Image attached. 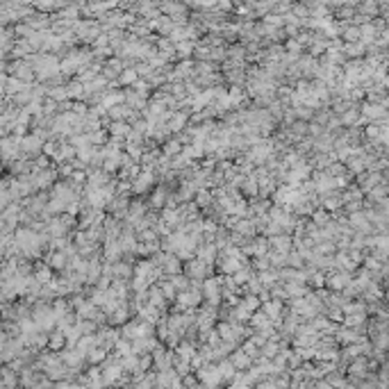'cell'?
<instances>
[{"label": "cell", "instance_id": "cell-41", "mask_svg": "<svg viewBox=\"0 0 389 389\" xmlns=\"http://www.w3.org/2000/svg\"><path fill=\"white\" fill-rule=\"evenodd\" d=\"M196 202H198L201 207H210V205H212V196H210V191H207V189H198Z\"/></svg>", "mask_w": 389, "mask_h": 389}, {"label": "cell", "instance_id": "cell-39", "mask_svg": "<svg viewBox=\"0 0 389 389\" xmlns=\"http://www.w3.org/2000/svg\"><path fill=\"white\" fill-rule=\"evenodd\" d=\"M105 353H107L105 346H96L93 351H89V362H91V364H96V362H103V359H105Z\"/></svg>", "mask_w": 389, "mask_h": 389}, {"label": "cell", "instance_id": "cell-23", "mask_svg": "<svg viewBox=\"0 0 389 389\" xmlns=\"http://www.w3.org/2000/svg\"><path fill=\"white\" fill-rule=\"evenodd\" d=\"M146 217V207H143L141 202H135V205H130V214H127V223H139L141 218Z\"/></svg>", "mask_w": 389, "mask_h": 389}, {"label": "cell", "instance_id": "cell-7", "mask_svg": "<svg viewBox=\"0 0 389 389\" xmlns=\"http://www.w3.org/2000/svg\"><path fill=\"white\" fill-rule=\"evenodd\" d=\"M202 294H205V298L210 300L212 305H217L218 298H221V280H218V278L205 280V282H202Z\"/></svg>", "mask_w": 389, "mask_h": 389}, {"label": "cell", "instance_id": "cell-25", "mask_svg": "<svg viewBox=\"0 0 389 389\" xmlns=\"http://www.w3.org/2000/svg\"><path fill=\"white\" fill-rule=\"evenodd\" d=\"M276 339H278V337H273V342H269V344L262 346V353H264V358H266V359H273L280 351H284V344H278Z\"/></svg>", "mask_w": 389, "mask_h": 389}, {"label": "cell", "instance_id": "cell-36", "mask_svg": "<svg viewBox=\"0 0 389 389\" xmlns=\"http://www.w3.org/2000/svg\"><path fill=\"white\" fill-rule=\"evenodd\" d=\"M232 278H234V282H237V284H244V282H248V280L253 278V273H250V269H248V266H241L237 273H232Z\"/></svg>", "mask_w": 389, "mask_h": 389}, {"label": "cell", "instance_id": "cell-19", "mask_svg": "<svg viewBox=\"0 0 389 389\" xmlns=\"http://www.w3.org/2000/svg\"><path fill=\"white\" fill-rule=\"evenodd\" d=\"M264 312L273 319V321H278L280 319V314H282V303H280V298L276 300H264Z\"/></svg>", "mask_w": 389, "mask_h": 389}, {"label": "cell", "instance_id": "cell-14", "mask_svg": "<svg viewBox=\"0 0 389 389\" xmlns=\"http://www.w3.org/2000/svg\"><path fill=\"white\" fill-rule=\"evenodd\" d=\"M173 359H175V355L169 351H162V348H155V367L159 369V371H166V369H171Z\"/></svg>", "mask_w": 389, "mask_h": 389}, {"label": "cell", "instance_id": "cell-5", "mask_svg": "<svg viewBox=\"0 0 389 389\" xmlns=\"http://www.w3.org/2000/svg\"><path fill=\"white\" fill-rule=\"evenodd\" d=\"M273 198H276V202L280 205V207H294V205L298 202L300 194L292 187H282V189H278Z\"/></svg>", "mask_w": 389, "mask_h": 389}, {"label": "cell", "instance_id": "cell-18", "mask_svg": "<svg viewBox=\"0 0 389 389\" xmlns=\"http://www.w3.org/2000/svg\"><path fill=\"white\" fill-rule=\"evenodd\" d=\"M230 359H232V364L237 367V371H241V369H248L250 367V355H248L246 351H237V353H232L230 355Z\"/></svg>", "mask_w": 389, "mask_h": 389}, {"label": "cell", "instance_id": "cell-27", "mask_svg": "<svg viewBox=\"0 0 389 389\" xmlns=\"http://www.w3.org/2000/svg\"><path fill=\"white\" fill-rule=\"evenodd\" d=\"M114 266V278H121V280H127L130 273H132V266L127 262H112Z\"/></svg>", "mask_w": 389, "mask_h": 389}, {"label": "cell", "instance_id": "cell-16", "mask_svg": "<svg viewBox=\"0 0 389 389\" xmlns=\"http://www.w3.org/2000/svg\"><path fill=\"white\" fill-rule=\"evenodd\" d=\"M269 246H271V244H269L266 239H255V241H250V244H248V246L244 248V250H246L248 255H255V257H262V255L269 253Z\"/></svg>", "mask_w": 389, "mask_h": 389}, {"label": "cell", "instance_id": "cell-6", "mask_svg": "<svg viewBox=\"0 0 389 389\" xmlns=\"http://www.w3.org/2000/svg\"><path fill=\"white\" fill-rule=\"evenodd\" d=\"M153 182H155V173H153V169H143V171L132 180V189H135L137 194H143V191H148V189L153 187Z\"/></svg>", "mask_w": 389, "mask_h": 389}, {"label": "cell", "instance_id": "cell-21", "mask_svg": "<svg viewBox=\"0 0 389 389\" xmlns=\"http://www.w3.org/2000/svg\"><path fill=\"white\" fill-rule=\"evenodd\" d=\"M116 342H119L116 330H103V332L98 335V344L105 346V348H114V346H116Z\"/></svg>", "mask_w": 389, "mask_h": 389}, {"label": "cell", "instance_id": "cell-9", "mask_svg": "<svg viewBox=\"0 0 389 389\" xmlns=\"http://www.w3.org/2000/svg\"><path fill=\"white\" fill-rule=\"evenodd\" d=\"M223 273H237V271L244 266V257L241 255H221V262H218Z\"/></svg>", "mask_w": 389, "mask_h": 389}, {"label": "cell", "instance_id": "cell-22", "mask_svg": "<svg viewBox=\"0 0 389 389\" xmlns=\"http://www.w3.org/2000/svg\"><path fill=\"white\" fill-rule=\"evenodd\" d=\"M166 296H164V292H162V287H153L150 289V305H155V307H159V310H164L166 307Z\"/></svg>", "mask_w": 389, "mask_h": 389}, {"label": "cell", "instance_id": "cell-8", "mask_svg": "<svg viewBox=\"0 0 389 389\" xmlns=\"http://www.w3.org/2000/svg\"><path fill=\"white\" fill-rule=\"evenodd\" d=\"M207 266H210V262L207 260H202V257H198V260H189L187 262V276L194 278V280H201V278L207 276Z\"/></svg>", "mask_w": 389, "mask_h": 389}, {"label": "cell", "instance_id": "cell-37", "mask_svg": "<svg viewBox=\"0 0 389 389\" xmlns=\"http://www.w3.org/2000/svg\"><path fill=\"white\" fill-rule=\"evenodd\" d=\"M296 323H298V314H287L284 316V326H282L284 335H292L294 330H296Z\"/></svg>", "mask_w": 389, "mask_h": 389}, {"label": "cell", "instance_id": "cell-42", "mask_svg": "<svg viewBox=\"0 0 389 389\" xmlns=\"http://www.w3.org/2000/svg\"><path fill=\"white\" fill-rule=\"evenodd\" d=\"M159 287H162V292H164V296H166V298H169V300H171V298H175V296H178V289H175V287H173V282H171V280H166V282H162V284H159Z\"/></svg>", "mask_w": 389, "mask_h": 389}, {"label": "cell", "instance_id": "cell-40", "mask_svg": "<svg viewBox=\"0 0 389 389\" xmlns=\"http://www.w3.org/2000/svg\"><path fill=\"white\" fill-rule=\"evenodd\" d=\"M164 201H166V189L159 187L155 194H153V198H150V202H153V207H164Z\"/></svg>", "mask_w": 389, "mask_h": 389}, {"label": "cell", "instance_id": "cell-10", "mask_svg": "<svg viewBox=\"0 0 389 389\" xmlns=\"http://www.w3.org/2000/svg\"><path fill=\"white\" fill-rule=\"evenodd\" d=\"M198 378H201L205 385H218V382H223V375H221V371H218V367H205L202 364L201 369H198Z\"/></svg>", "mask_w": 389, "mask_h": 389}, {"label": "cell", "instance_id": "cell-44", "mask_svg": "<svg viewBox=\"0 0 389 389\" xmlns=\"http://www.w3.org/2000/svg\"><path fill=\"white\" fill-rule=\"evenodd\" d=\"M260 300H262V298H257V296H253V294H248V296L241 300V303H244V305H246L250 312H255V310L260 307Z\"/></svg>", "mask_w": 389, "mask_h": 389}, {"label": "cell", "instance_id": "cell-12", "mask_svg": "<svg viewBox=\"0 0 389 389\" xmlns=\"http://www.w3.org/2000/svg\"><path fill=\"white\" fill-rule=\"evenodd\" d=\"M148 91H127L125 98H127V105L130 107H135V109H143V107L148 105Z\"/></svg>", "mask_w": 389, "mask_h": 389}, {"label": "cell", "instance_id": "cell-13", "mask_svg": "<svg viewBox=\"0 0 389 389\" xmlns=\"http://www.w3.org/2000/svg\"><path fill=\"white\" fill-rule=\"evenodd\" d=\"M107 114H109L114 121H127V119H132V116H135V107L123 105V103H121V105H114Z\"/></svg>", "mask_w": 389, "mask_h": 389}, {"label": "cell", "instance_id": "cell-45", "mask_svg": "<svg viewBox=\"0 0 389 389\" xmlns=\"http://www.w3.org/2000/svg\"><path fill=\"white\" fill-rule=\"evenodd\" d=\"M127 155H130L132 159H141V148H139V143L127 141Z\"/></svg>", "mask_w": 389, "mask_h": 389}, {"label": "cell", "instance_id": "cell-1", "mask_svg": "<svg viewBox=\"0 0 389 389\" xmlns=\"http://www.w3.org/2000/svg\"><path fill=\"white\" fill-rule=\"evenodd\" d=\"M32 319L37 321V326H39L41 330H50L55 323H60V319H57V314H55V307H48V305L34 307V312H32Z\"/></svg>", "mask_w": 389, "mask_h": 389}, {"label": "cell", "instance_id": "cell-35", "mask_svg": "<svg viewBox=\"0 0 389 389\" xmlns=\"http://www.w3.org/2000/svg\"><path fill=\"white\" fill-rule=\"evenodd\" d=\"M218 371L223 375V380H230L232 375H234V371H237V367L232 364V359H230V362H221V364H218Z\"/></svg>", "mask_w": 389, "mask_h": 389}, {"label": "cell", "instance_id": "cell-28", "mask_svg": "<svg viewBox=\"0 0 389 389\" xmlns=\"http://www.w3.org/2000/svg\"><path fill=\"white\" fill-rule=\"evenodd\" d=\"M64 344H66V335H64V330H57V332H53V335L48 337V346H50L53 351H60Z\"/></svg>", "mask_w": 389, "mask_h": 389}, {"label": "cell", "instance_id": "cell-11", "mask_svg": "<svg viewBox=\"0 0 389 389\" xmlns=\"http://www.w3.org/2000/svg\"><path fill=\"white\" fill-rule=\"evenodd\" d=\"M155 348H157V344H155L153 335H148V337H137L135 342H132V351H135L137 355H143V353H155Z\"/></svg>", "mask_w": 389, "mask_h": 389}, {"label": "cell", "instance_id": "cell-31", "mask_svg": "<svg viewBox=\"0 0 389 389\" xmlns=\"http://www.w3.org/2000/svg\"><path fill=\"white\" fill-rule=\"evenodd\" d=\"M50 269H53L50 264H48V266H39V269L34 271V278H37L41 284H48L50 280H53V271H50Z\"/></svg>", "mask_w": 389, "mask_h": 389}, {"label": "cell", "instance_id": "cell-24", "mask_svg": "<svg viewBox=\"0 0 389 389\" xmlns=\"http://www.w3.org/2000/svg\"><path fill=\"white\" fill-rule=\"evenodd\" d=\"M109 323L112 326H121V323H127V307L121 303L116 310H114L112 314H109Z\"/></svg>", "mask_w": 389, "mask_h": 389}, {"label": "cell", "instance_id": "cell-26", "mask_svg": "<svg viewBox=\"0 0 389 389\" xmlns=\"http://www.w3.org/2000/svg\"><path fill=\"white\" fill-rule=\"evenodd\" d=\"M130 132H132V127L127 125V123H121V121H114L112 125H109V135L114 137H130Z\"/></svg>", "mask_w": 389, "mask_h": 389}, {"label": "cell", "instance_id": "cell-33", "mask_svg": "<svg viewBox=\"0 0 389 389\" xmlns=\"http://www.w3.org/2000/svg\"><path fill=\"white\" fill-rule=\"evenodd\" d=\"M241 187H244L246 196H257L260 194V182L255 180V175L253 178H248V180H244V185H241Z\"/></svg>", "mask_w": 389, "mask_h": 389}, {"label": "cell", "instance_id": "cell-47", "mask_svg": "<svg viewBox=\"0 0 389 389\" xmlns=\"http://www.w3.org/2000/svg\"><path fill=\"white\" fill-rule=\"evenodd\" d=\"M150 362H153V358H148V355H146V358H141V359H139V373H146V371H148Z\"/></svg>", "mask_w": 389, "mask_h": 389}, {"label": "cell", "instance_id": "cell-15", "mask_svg": "<svg viewBox=\"0 0 389 389\" xmlns=\"http://www.w3.org/2000/svg\"><path fill=\"white\" fill-rule=\"evenodd\" d=\"M271 246H273V250L289 253V250H292V237H289L287 232H280V234H276V237L271 239Z\"/></svg>", "mask_w": 389, "mask_h": 389}, {"label": "cell", "instance_id": "cell-46", "mask_svg": "<svg viewBox=\"0 0 389 389\" xmlns=\"http://www.w3.org/2000/svg\"><path fill=\"white\" fill-rule=\"evenodd\" d=\"M137 80V71H125L121 73V84H135Z\"/></svg>", "mask_w": 389, "mask_h": 389}, {"label": "cell", "instance_id": "cell-43", "mask_svg": "<svg viewBox=\"0 0 389 389\" xmlns=\"http://www.w3.org/2000/svg\"><path fill=\"white\" fill-rule=\"evenodd\" d=\"M284 289H287V294H289V298H294V296H300V294H305V289H303L298 282H287V284H284Z\"/></svg>", "mask_w": 389, "mask_h": 389}, {"label": "cell", "instance_id": "cell-2", "mask_svg": "<svg viewBox=\"0 0 389 389\" xmlns=\"http://www.w3.org/2000/svg\"><path fill=\"white\" fill-rule=\"evenodd\" d=\"M44 130H37L34 135H28L21 139V153H25V155H39L41 150H44Z\"/></svg>", "mask_w": 389, "mask_h": 389}, {"label": "cell", "instance_id": "cell-4", "mask_svg": "<svg viewBox=\"0 0 389 389\" xmlns=\"http://www.w3.org/2000/svg\"><path fill=\"white\" fill-rule=\"evenodd\" d=\"M155 264H157L159 269H162V273H171V276L180 273V269H182V264H180V257H178L175 253L159 255L157 260H155Z\"/></svg>", "mask_w": 389, "mask_h": 389}, {"label": "cell", "instance_id": "cell-20", "mask_svg": "<svg viewBox=\"0 0 389 389\" xmlns=\"http://www.w3.org/2000/svg\"><path fill=\"white\" fill-rule=\"evenodd\" d=\"M217 250H218V246L217 244H201L198 246V257H202V260H207V262H214V257H217Z\"/></svg>", "mask_w": 389, "mask_h": 389}, {"label": "cell", "instance_id": "cell-38", "mask_svg": "<svg viewBox=\"0 0 389 389\" xmlns=\"http://www.w3.org/2000/svg\"><path fill=\"white\" fill-rule=\"evenodd\" d=\"M314 339H316V332H314V330H303V332H300V337H296V344H298V346H305V344H312Z\"/></svg>", "mask_w": 389, "mask_h": 389}, {"label": "cell", "instance_id": "cell-32", "mask_svg": "<svg viewBox=\"0 0 389 389\" xmlns=\"http://www.w3.org/2000/svg\"><path fill=\"white\" fill-rule=\"evenodd\" d=\"M178 153H182V139H173V141H169L164 146L166 157H173V155H178Z\"/></svg>", "mask_w": 389, "mask_h": 389}, {"label": "cell", "instance_id": "cell-3", "mask_svg": "<svg viewBox=\"0 0 389 389\" xmlns=\"http://www.w3.org/2000/svg\"><path fill=\"white\" fill-rule=\"evenodd\" d=\"M271 153H273V143L271 141H257L253 146V150L248 153V159H250L253 164H262V162H266V159L271 157Z\"/></svg>", "mask_w": 389, "mask_h": 389}, {"label": "cell", "instance_id": "cell-29", "mask_svg": "<svg viewBox=\"0 0 389 389\" xmlns=\"http://www.w3.org/2000/svg\"><path fill=\"white\" fill-rule=\"evenodd\" d=\"M185 123H187V114H171V116H169L171 132H180V130L185 127Z\"/></svg>", "mask_w": 389, "mask_h": 389}, {"label": "cell", "instance_id": "cell-34", "mask_svg": "<svg viewBox=\"0 0 389 389\" xmlns=\"http://www.w3.org/2000/svg\"><path fill=\"white\" fill-rule=\"evenodd\" d=\"M171 282H173V287H175L178 292H185V289H189L191 280H189V276H178V273H175Z\"/></svg>", "mask_w": 389, "mask_h": 389}, {"label": "cell", "instance_id": "cell-17", "mask_svg": "<svg viewBox=\"0 0 389 389\" xmlns=\"http://www.w3.org/2000/svg\"><path fill=\"white\" fill-rule=\"evenodd\" d=\"M232 228H234L237 232H241L244 237H253L255 230H257V221H248V218H237Z\"/></svg>", "mask_w": 389, "mask_h": 389}, {"label": "cell", "instance_id": "cell-30", "mask_svg": "<svg viewBox=\"0 0 389 389\" xmlns=\"http://www.w3.org/2000/svg\"><path fill=\"white\" fill-rule=\"evenodd\" d=\"M66 257L68 255L64 253V250H57V253H53L48 257V264H50L53 269H64V266H66Z\"/></svg>", "mask_w": 389, "mask_h": 389}]
</instances>
